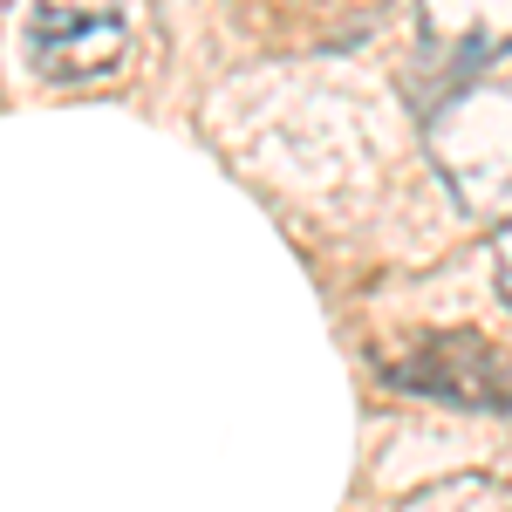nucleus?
<instances>
[{"mask_svg":"<svg viewBox=\"0 0 512 512\" xmlns=\"http://www.w3.org/2000/svg\"><path fill=\"white\" fill-rule=\"evenodd\" d=\"M396 390L437 396V403H465V410H499L512 396V376L499 369V355L472 342V335H444V342H424L417 355L390 362Z\"/></svg>","mask_w":512,"mask_h":512,"instance_id":"nucleus-2","label":"nucleus"},{"mask_svg":"<svg viewBox=\"0 0 512 512\" xmlns=\"http://www.w3.org/2000/svg\"><path fill=\"white\" fill-rule=\"evenodd\" d=\"M492 260H499V287H506V301H512V226L492 239Z\"/></svg>","mask_w":512,"mask_h":512,"instance_id":"nucleus-3","label":"nucleus"},{"mask_svg":"<svg viewBox=\"0 0 512 512\" xmlns=\"http://www.w3.org/2000/svg\"><path fill=\"white\" fill-rule=\"evenodd\" d=\"M137 35V0H35L28 7V62L48 82H103L123 69Z\"/></svg>","mask_w":512,"mask_h":512,"instance_id":"nucleus-1","label":"nucleus"}]
</instances>
